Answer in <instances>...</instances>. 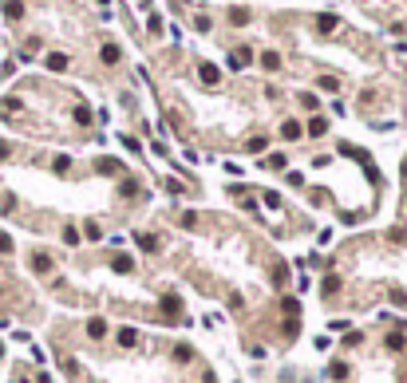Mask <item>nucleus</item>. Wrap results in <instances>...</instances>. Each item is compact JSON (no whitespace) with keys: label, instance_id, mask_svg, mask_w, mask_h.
<instances>
[{"label":"nucleus","instance_id":"nucleus-12","mask_svg":"<svg viewBox=\"0 0 407 383\" xmlns=\"http://www.w3.org/2000/svg\"><path fill=\"white\" fill-rule=\"evenodd\" d=\"M115 269H119V273H131V257H115Z\"/></svg>","mask_w":407,"mask_h":383},{"label":"nucleus","instance_id":"nucleus-8","mask_svg":"<svg viewBox=\"0 0 407 383\" xmlns=\"http://www.w3.org/2000/svg\"><path fill=\"white\" fill-rule=\"evenodd\" d=\"M115 60H119V48L107 44V48H103V64H115Z\"/></svg>","mask_w":407,"mask_h":383},{"label":"nucleus","instance_id":"nucleus-2","mask_svg":"<svg viewBox=\"0 0 407 383\" xmlns=\"http://www.w3.org/2000/svg\"><path fill=\"white\" fill-rule=\"evenodd\" d=\"M44 64H48V71H64V67H68V55H64V51H48Z\"/></svg>","mask_w":407,"mask_h":383},{"label":"nucleus","instance_id":"nucleus-4","mask_svg":"<svg viewBox=\"0 0 407 383\" xmlns=\"http://www.w3.org/2000/svg\"><path fill=\"white\" fill-rule=\"evenodd\" d=\"M178 308H182L178 297H162V312H166V316H178Z\"/></svg>","mask_w":407,"mask_h":383},{"label":"nucleus","instance_id":"nucleus-1","mask_svg":"<svg viewBox=\"0 0 407 383\" xmlns=\"http://www.w3.org/2000/svg\"><path fill=\"white\" fill-rule=\"evenodd\" d=\"M28 269H32L36 277H48V273L55 269V257H51L48 249H28Z\"/></svg>","mask_w":407,"mask_h":383},{"label":"nucleus","instance_id":"nucleus-5","mask_svg":"<svg viewBox=\"0 0 407 383\" xmlns=\"http://www.w3.org/2000/svg\"><path fill=\"white\" fill-rule=\"evenodd\" d=\"M103 332H107V324H103V320H87V336H95V340H99Z\"/></svg>","mask_w":407,"mask_h":383},{"label":"nucleus","instance_id":"nucleus-13","mask_svg":"<svg viewBox=\"0 0 407 383\" xmlns=\"http://www.w3.org/2000/svg\"><path fill=\"white\" fill-rule=\"evenodd\" d=\"M119 340H123V348H131V344H135V332H131V328H123V332H119Z\"/></svg>","mask_w":407,"mask_h":383},{"label":"nucleus","instance_id":"nucleus-14","mask_svg":"<svg viewBox=\"0 0 407 383\" xmlns=\"http://www.w3.org/2000/svg\"><path fill=\"white\" fill-rule=\"evenodd\" d=\"M0 360H4V340H0Z\"/></svg>","mask_w":407,"mask_h":383},{"label":"nucleus","instance_id":"nucleus-10","mask_svg":"<svg viewBox=\"0 0 407 383\" xmlns=\"http://www.w3.org/2000/svg\"><path fill=\"white\" fill-rule=\"evenodd\" d=\"M229 20H234V24H245V20H249V12H245V8H234V12H229Z\"/></svg>","mask_w":407,"mask_h":383},{"label":"nucleus","instance_id":"nucleus-3","mask_svg":"<svg viewBox=\"0 0 407 383\" xmlns=\"http://www.w3.org/2000/svg\"><path fill=\"white\" fill-rule=\"evenodd\" d=\"M261 67H265V71H277V67H281V55H277V51H265V55H261Z\"/></svg>","mask_w":407,"mask_h":383},{"label":"nucleus","instance_id":"nucleus-9","mask_svg":"<svg viewBox=\"0 0 407 383\" xmlns=\"http://www.w3.org/2000/svg\"><path fill=\"white\" fill-rule=\"evenodd\" d=\"M281 134H285V138H301V127H297V123H285Z\"/></svg>","mask_w":407,"mask_h":383},{"label":"nucleus","instance_id":"nucleus-11","mask_svg":"<svg viewBox=\"0 0 407 383\" xmlns=\"http://www.w3.org/2000/svg\"><path fill=\"white\" fill-rule=\"evenodd\" d=\"M75 123H91V111H87V107H75Z\"/></svg>","mask_w":407,"mask_h":383},{"label":"nucleus","instance_id":"nucleus-7","mask_svg":"<svg viewBox=\"0 0 407 383\" xmlns=\"http://www.w3.org/2000/svg\"><path fill=\"white\" fill-rule=\"evenodd\" d=\"M316 24H321V32H332V28H336V16H332V12H324Z\"/></svg>","mask_w":407,"mask_h":383},{"label":"nucleus","instance_id":"nucleus-6","mask_svg":"<svg viewBox=\"0 0 407 383\" xmlns=\"http://www.w3.org/2000/svg\"><path fill=\"white\" fill-rule=\"evenodd\" d=\"M202 83H218V67L214 64H202Z\"/></svg>","mask_w":407,"mask_h":383}]
</instances>
